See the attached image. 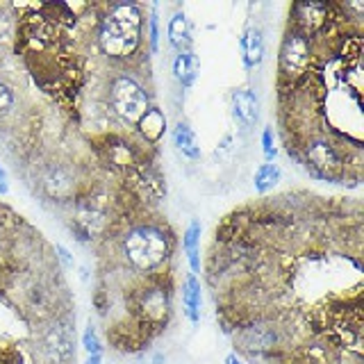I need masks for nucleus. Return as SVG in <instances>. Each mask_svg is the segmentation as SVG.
Listing matches in <instances>:
<instances>
[{
    "instance_id": "f257e3e1",
    "label": "nucleus",
    "mask_w": 364,
    "mask_h": 364,
    "mask_svg": "<svg viewBox=\"0 0 364 364\" xmlns=\"http://www.w3.org/2000/svg\"><path fill=\"white\" fill-rule=\"evenodd\" d=\"M141 11L136 5H112L98 28V46L112 60H128L141 43Z\"/></svg>"
},
{
    "instance_id": "f03ea898",
    "label": "nucleus",
    "mask_w": 364,
    "mask_h": 364,
    "mask_svg": "<svg viewBox=\"0 0 364 364\" xmlns=\"http://www.w3.org/2000/svg\"><path fill=\"white\" fill-rule=\"evenodd\" d=\"M171 237L155 223H139L130 228L121 239L125 262L139 273H153L171 257Z\"/></svg>"
},
{
    "instance_id": "7ed1b4c3",
    "label": "nucleus",
    "mask_w": 364,
    "mask_h": 364,
    "mask_svg": "<svg viewBox=\"0 0 364 364\" xmlns=\"http://www.w3.org/2000/svg\"><path fill=\"white\" fill-rule=\"evenodd\" d=\"M128 310L136 323L134 333L148 341L146 333H155V330L164 328L171 316V287L164 284L162 278L146 282L130 296Z\"/></svg>"
},
{
    "instance_id": "20e7f679",
    "label": "nucleus",
    "mask_w": 364,
    "mask_h": 364,
    "mask_svg": "<svg viewBox=\"0 0 364 364\" xmlns=\"http://www.w3.org/2000/svg\"><path fill=\"white\" fill-rule=\"evenodd\" d=\"M41 355L48 364L75 362V318L68 314L50 318L41 333Z\"/></svg>"
},
{
    "instance_id": "39448f33",
    "label": "nucleus",
    "mask_w": 364,
    "mask_h": 364,
    "mask_svg": "<svg viewBox=\"0 0 364 364\" xmlns=\"http://www.w3.org/2000/svg\"><path fill=\"white\" fill-rule=\"evenodd\" d=\"M109 100L114 112L132 125L139 123V119L151 109V100H148L146 89L130 75H119L112 80Z\"/></svg>"
},
{
    "instance_id": "423d86ee",
    "label": "nucleus",
    "mask_w": 364,
    "mask_h": 364,
    "mask_svg": "<svg viewBox=\"0 0 364 364\" xmlns=\"http://www.w3.org/2000/svg\"><path fill=\"white\" fill-rule=\"evenodd\" d=\"M312 55V37H307L296 28H289L280 46V77L294 82V80L305 75L310 71Z\"/></svg>"
},
{
    "instance_id": "0eeeda50",
    "label": "nucleus",
    "mask_w": 364,
    "mask_h": 364,
    "mask_svg": "<svg viewBox=\"0 0 364 364\" xmlns=\"http://www.w3.org/2000/svg\"><path fill=\"white\" fill-rule=\"evenodd\" d=\"M305 153V162L307 166H312L318 176L323 178H333L337 171L341 168V155L339 148L326 139V136H316V139H310L303 146Z\"/></svg>"
},
{
    "instance_id": "6e6552de",
    "label": "nucleus",
    "mask_w": 364,
    "mask_h": 364,
    "mask_svg": "<svg viewBox=\"0 0 364 364\" xmlns=\"http://www.w3.org/2000/svg\"><path fill=\"white\" fill-rule=\"evenodd\" d=\"M230 107H232V119L242 130L255 128L259 121V98L253 89H235L230 96Z\"/></svg>"
},
{
    "instance_id": "1a4fd4ad",
    "label": "nucleus",
    "mask_w": 364,
    "mask_h": 364,
    "mask_svg": "<svg viewBox=\"0 0 364 364\" xmlns=\"http://www.w3.org/2000/svg\"><path fill=\"white\" fill-rule=\"evenodd\" d=\"M43 191L53 200H71L75 193V176L66 164H53L43 176Z\"/></svg>"
},
{
    "instance_id": "9d476101",
    "label": "nucleus",
    "mask_w": 364,
    "mask_h": 364,
    "mask_svg": "<svg viewBox=\"0 0 364 364\" xmlns=\"http://www.w3.org/2000/svg\"><path fill=\"white\" fill-rule=\"evenodd\" d=\"M182 305H185V314L189 321L196 326L200 321V305H203V294H200V282L193 273H187L185 284H182Z\"/></svg>"
},
{
    "instance_id": "9b49d317",
    "label": "nucleus",
    "mask_w": 364,
    "mask_h": 364,
    "mask_svg": "<svg viewBox=\"0 0 364 364\" xmlns=\"http://www.w3.org/2000/svg\"><path fill=\"white\" fill-rule=\"evenodd\" d=\"M242 53H244V64L246 68H255L262 64L264 60V34L262 30L255 28H248L242 37Z\"/></svg>"
},
{
    "instance_id": "f8f14e48",
    "label": "nucleus",
    "mask_w": 364,
    "mask_h": 364,
    "mask_svg": "<svg viewBox=\"0 0 364 364\" xmlns=\"http://www.w3.org/2000/svg\"><path fill=\"white\" fill-rule=\"evenodd\" d=\"M173 144L178 148V153L187 159H198L200 157V144H198V136L193 132L187 123H176L173 128Z\"/></svg>"
},
{
    "instance_id": "ddd939ff",
    "label": "nucleus",
    "mask_w": 364,
    "mask_h": 364,
    "mask_svg": "<svg viewBox=\"0 0 364 364\" xmlns=\"http://www.w3.org/2000/svg\"><path fill=\"white\" fill-rule=\"evenodd\" d=\"M200 232H203L200 221L193 219V221L187 225L185 235H182V248H185V253H187V259H189V269H191L193 276H196V273L200 271V255H198V246H200Z\"/></svg>"
},
{
    "instance_id": "4468645a",
    "label": "nucleus",
    "mask_w": 364,
    "mask_h": 364,
    "mask_svg": "<svg viewBox=\"0 0 364 364\" xmlns=\"http://www.w3.org/2000/svg\"><path fill=\"white\" fill-rule=\"evenodd\" d=\"M168 43L173 46L176 50L185 53L187 46L191 43V30H189V21L187 16L178 11L173 14V18L168 21Z\"/></svg>"
},
{
    "instance_id": "2eb2a0df",
    "label": "nucleus",
    "mask_w": 364,
    "mask_h": 364,
    "mask_svg": "<svg viewBox=\"0 0 364 364\" xmlns=\"http://www.w3.org/2000/svg\"><path fill=\"white\" fill-rule=\"evenodd\" d=\"M173 73H176V80L178 82L189 89L193 85V80H196V73H198V60L196 55L185 50V53H178L176 62H173Z\"/></svg>"
},
{
    "instance_id": "dca6fc26",
    "label": "nucleus",
    "mask_w": 364,
    "mask_h": 364,
    "mask_svg": "<svg viewBox=\"0 0 364 364\" xmlns=\"http://www.w3.org/2000/svg\"><path fill=\"white\" fill-rule=\"evenodd\" d=\"M136 125L141 128V134L146 136L148 141H157L166 130V117L157 107H151L139 119V123H136Z\"/></svg>"
},
{
    "instance_id": "f3484780",
    "label": "nucleus",
    "mask_w": 364,
    "mask_h": 364,
    "mask_svg": "<svg viewBox=\"0 0 364 364\" xmlns=\"http://www.w3.org/2000/svg\"><path fill=\"white\" fill-rule=\"evenodd\" d=\"M280 178H282V171H280L278 164H271V162L259 164L257 171H255V176H253L255 189H257L259 193H267V191H271L273 187L278 185Z\"/></svg>"
},
{
    "instance_id": "a211bd4d",
    "label": "nucleus",
    "mask_w": 364,
    "mask_h": 364,
    "mask_svg": "<svg viewBox=\"0 0 364 364\" xmlns=\"http://www.w3.org/2000/svg\"><path fill=\"white\" fill-rule=\"evenodd\" d=\"M82 346L85 350L89 353V355H102V341L96 333V328L94 326H87L85 328V335H82Z\"/></svg>"
},
{
    "instance_id": "6ab92c4d",
    "label": "nucleus",
    "mask_w": 364,
    "mask_h": 364,
    "mask_svg": "<svg viewBox=\"0 0 364 364\" xmlns=\"http://www.w3.org/2000/svg\"><path fill=\"white\" fill-rule=\"evenodd\" d=\"M14 105H16L14 89H11L7 82H3V80H0V119L7 117V114L14 109Z\"/></svg>"
},
{
    "instance_id": "aec40b11",
    "label": "nucleus",
    "mask_w": 364,
    "mask_h": 364,
    "mask_svg": "<svg viewBox=\"0 0 364 364\" xmlns=\"http://www.w3.org/2000/svg\"><path fill=\"white\" fill-rule=\"evenodd\" d=\"M262 144H264V155H267V159L276 157V146H273V130L271 128H264V132H262Z\"/></svg>"
},
{
    "instance_id": "412c9836",
    "label": "nucleus",
    "mask_w": 364,
    "mask_h": 364,
    "mask_svg": "<svg viewBox=\"0 0 364 364\" xmlns=\"http://www.w3.org/2000/svg\"><path fill=\"white\" fill-rule=\"evenodd\" d=\"M157 16L153 14L151 16V46H153V50H157Z\"/></svg>"
},
{
    "instance_id": "4be33fe9",
    "label": "nucleus",
    "mask_w": 364,
    "mask_h": 364,
    "mask_svg": "<svg viewBox=\"0 0 364 364\" xmlns=\"http://www.w3.org/2000/svg\"><path fill=\"white\" fill-rule=\"evenodd\" d=\"M55 250H57V253H60V257H62V262H64L66 267H73V259H71V255H68V250H66L62 244H57V246H55Z\"/></svg>"
},
{
    "instance_id": "5701e85b",
    "label": "nucleus",
    "mask_w": 364,
    "mask_h": 364,
    "mask_svg": "<svg viewBox=\"0 0 364 364\" xmlns=\"http://www.w3.org/2000/svg\"><path fill=\"white\" fill-rule=\"evenodd\" d=\"M9 185H7V176H5V168L0 166V193H7Z\"/></svg>"
},
{
    "instance_id": "b1692460",
    "label": "nucleus",
    "mask_w": 364,
    "mask_h": 364,
    "mask_svg": "<svg viewBox=\"0 0 364 364\" xmlns=\"http://www.w3.org/2000/svg\"><path fill=\"white\" fill-rule=\"evenodd\" d=\"M85 364H102V355H89Z\"/></svg>"
},
{
    "instance_id": "393cba45",
    "label": "nucleus",
    "mask_w": 364,
    "mask_h": 364,
    "mask_svg": "<svg viewBox=\"0 0 364 364\" xmlns=\"http://www.w3.org/2000/svg\"><path fill=\"white\" fill-rule=\"evenodd\" d=\"M225 364H242V360H239L235 353H230V355L225 358Z\"/></svg>"
},
{
    "instance_id": "a878e982",
    "label": "nucleus",
    "mask_w": 364,
    "mask_h": 364,
    "mask_svg": "<svg viewBox=\"0 0 364 364\" xmlns=\"http://www.w3.org/2000/svg\"><path fill=\"white\" fill-rule=\"evenodd\" d=\"M0 239H3V221H0Z\"/></svg>"
}]
</instances>
